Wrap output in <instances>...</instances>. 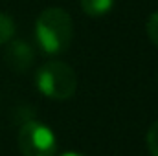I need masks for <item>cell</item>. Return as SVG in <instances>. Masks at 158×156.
<instances>
[{
    "instance_id": "1",
    "label": "cell",
    "mask_w": 158,
    "mask_h": 156,
    "mask_svg": "<svg viewBox=\"0 0 158 156\" xmlns=\"http://www.w3.org/2000/svg\"><path fill=\"white\" fill-rule=\"evenodd\" d=\"M74 39V22L63 7H46L35 20V40L48 55L68 50Z\"/></svg>"
},
{
    "instance_id": "2",
    "label": "cell",
    "mask_w": 158,
    "mask_h": 156,
    "mask_svg": "<svg viewBox=\"0 0 158 156\" xmlns=\"http://www.w3.org/2000/svg\"><path fill=\"white\" fill-rule=\"evenodd\" d=\"M35 84L42 96L57 101L70 99L77 90V74L63 61H48L39 66Z\"/></svg>"
},
{
    "instance_id": "3",
    "label": "cell",
    "mask_w": 158,
    "mask_h": 156,
    "mask_svg": "<svg viewBox=\"0 0 158 156\" xmlns=\"http://www.w3.org/2000/svg\"><path fill=\"white\" fill-rule=\"evenodd\" d=\"M19 151L22 156H55L57 138L53 130L37 119H28L19 129Z\"/></svg>"
},
{
    "instance_id": "4",
    "label": "cell",
    "mask_w": 158,
    "mask_h": 156,
    "mask_svg": "<svg viewBox=\"0 0 158 156\" xmlns=\"http://www.w3.org/2000/svg\"><path fill=\"white\" fill-rule=\"evenodd\" d=\"M4 61L13 72L22 74L33 63V48L26 40H9L4 53Z\"/></svg>"
},
{
    "instance_id": "5",
    "label": "cell",
    "mask_w": 158,
    "mask_h": 156,
    "mask_svg": "<svg viewBox=\"0 0 158 156\" xmlns=\"http://www.w3.org/2000/svg\"><path fill=\"white\" fill-rule=\"evenodd\" d=\"M116 0H79L83 11L92 18H101L112 11Z\"/></svg>"
},
{
    "instance_id": "6",
    "label": "cell",
    "mask_w": 158,
    "mask_h": 156,
    "mask_svg": "<svg viewBox=\"0 0 158 156\" xmlns=\"http://www.w3.org/2000/svg\"><path fill=\"white\" fill-rule=\"evenodd\" d=\"M15 35V22L9 15L0 11V46L7 44Z\"/></svg>"
},
{
    "instance_id": "7",
    "label": "cell",
    "mask_w": 158,
    "mask_h": 156,
    "mask_svg": "<svg viewBox=\"0 0 158 156\" xmlns=\"http://www.w3.org/2000/svg\"><path fill=\"white\" fill-rule=\"evenodd\" d=\"M147 149H149V154L151 156H158V119L151 123L149 130H147Z\"/></svg>"
},
{
    "instance_id": "8",
    "label": "cell",
    "mask_w": 158,
    "mask_h": 156,
    "mask_svg": "<svg viewBox=\"0 0 158 156\" xmlns=\"http://www.w3.org/2000/svg\"><path fill=\"white\" fill-rule=\"evenodd\" d=\"M145 28H147V37H149V40L158 48V11L149 17Z\"/></svg>"
},
{
    "instance_id": "9",
    "label": "cell",
    "mask_w": 158,
    "mask_h": 156,
    "mask_svg": "<svg viewBox=\"0 0 158 156\" xmlns=\"http://www.w3.org/2000/svg\"><path fill=\"white\" fill-rule=\"evenodd\" d=\"M61 156H83V154H79V153H72V151H70V153H64V154H61Z\"/></svg>"
}]
</instances>
